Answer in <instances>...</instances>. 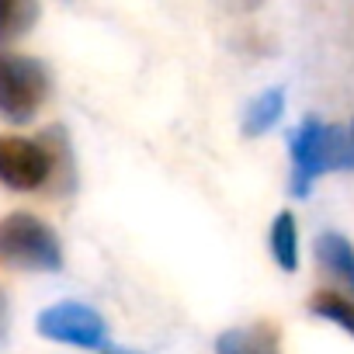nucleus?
Instances as JSON below:
<instances>
[{
    "label": "nucleus",
    "mask_w": 354,
    "mask_h": 354,
    "mask_svg": "<svg viewBox=\"0 0 354 354\" xmlns=\"http://www.w3.org/2000/svg\"><path fill=\"white\" fill-rule=\"evenodd\" d=\"M49 66L35 56L0 53V118L11 125H28L49 101Z\"/></svg>",
    "instance_id": "obj_2"
},
{
    "label": "nucleus",
    "mask_w": 354,
    "mask_h": 354,
    "mask_svg": "<svg viewBox=\"0 0 354 354\" xmlns=\"http://www.w3.org/2000/svg\"><path fill=\"white\" fill-rule=\"evenodd\" d=\"M39 0H0V49L21 42L39 25Z\"/></svg>",
    "instance_id": "obj_10"
},
{
    "label": "nucleus",
    "mask_w": 354,
    "mask_h": 354,
    "mask_svg": "<svg viewBox=\"0 0 354 354\" xmlns=\"http://www.w3.org/2000/svg\"><path fill=\"white\" fill-rule=\"evenodd\" d=\"M35 330L46 340L84 347V351H101L108 344L104 316L94 306H84V302H56V306L42 309L39 319H35Z\"/></svg>",
    "instance_id": "obj_3"
},
{
    "label": "nucleus",
    "mask_w": 354,
    "mask_h": 354,
    "mask_svg": "<svg viewBox=\"0 0 354 354\" xmlns=\"http://www.w3.org/2000/svg\"><path fill=\"white\" fill-rule=\"evenodd\" d=\"M216 4L223 11H233V15H250V11H257L264 4V0H216Z\"/></svg>",
    "instance_id": "obj_13"
},
{
    "label": "nucleus",
    "mask_w": 354,
    "mask_h": 354,
    "mask_svg": "<svg viewBox=\"0 0 354 354\" xmlns=\"http://www.w3.org/2000/svg\"><path fill=\"white\" fill-rule=\"evenodd\" d=\"M101 354H139V351H129V347H101Z\"/></svg>",
    "instance_id": "obj_15"
},
{
    "label": "nucleus",
    "mask_w": 354,
    "mask_h": 354,
    "mask_svg": "<svg viewBox=\"0 0 354 354\" xmlns=\"http://www.w3.org/2000/svg\"><path fill=\"white\" fill-rule=\"evenodd\" d=\"M8 330H11V309H8V299L0 292V344L8 340Z\"/></svg>",
    "instance_id": "obj_14"
},
{
    "label": "nucleus",
    "mask_w": 354,
    "mask_h": 354,
    "mask_svg": "<svg viewBox=\"0 0 354 354\" xmlns=\"http://www.w3.org/2000/svg\"><path fill=\"white\" fill-rule=\"evenodd\" d=\"M0 185L11 192H39L49 185V149L42 139L0 136Z\"/></svg>",
    "instance_id": "obj_5"
},
{
    "label": "nucleus",
    "mask_w": 354,
    "mask_h": 354,
    "mask_svg": "<svg viewBox=\"0 0 354 354\" xmlns=\"http://www.w3.org/2000/svg\"><path fill=\"white\" fill-rule=\"evenodd\" d=\"M0 264L11 271L53 274L63 268V243L39 216L11 212L0 219Z\"/></svg>",
    "instance_id": "obj_1"
},
{
    "label": "nucleus",
    "mask_w": 354,
    "mask_h": 354,
    "mask_svg": "<svg viewBox=\"0 0 354 354\" xmlns=\"http://www.w3.org/2000/svg\"><path fill=\"white\" fill-rule=\"evenodd\" d=\"M216 354H281V337L271 323L233 326L216 337Z\"/></svg>",
    "instance_id": "obj_7"
},
{
    "label": "nucleus",
    "mask_w": 354,
    "mask_h": 354,
    "mask_svg": "<svg viewBox=\"0 0 354 354\" xmlns=\"http://www.w3.org/2000/svg\"><path fill=\"white\" fill-rule=\"evenodd\" d=\"M281 115H285V91H281V87H271V91L257 94V97L247 104L243 122H240V132H243L247 139H261L264 132H271V129L281 122Z\"/></svg>",
    "instance_id": "obj_9"
},
{
    "label": "nucleus",
    "mask_w": 354,
    "mask_h": 354,
    "mask_svg": "<svg viewBox=\"0 0 354 354\" xmlns=\"http://www.w3.org/2000/svg\"><path fill=\"white\" fill-rule=\"evenodd\" d=\"M313 254H316L319 271L340 288V295L354 299V243H351L344 233L326 230V233L316 236Z\"/></svg>",
    "instance_id": "obj_6"
},
{
    "label": "nucleus",
    "mask_w": 354,
    "mask_h": 354,
    "mask_svg": "<svg viewBox=\"0 0 354 354\" xmlns=\"http://www.w3.org/2000/svg\"><path fill=\"white\" fill-rule=\"evenodd\" d=\"M271 257L281 271H295L299 268V226H295V216L292 212H278L274 223H271Z\"/></svg>",
    "instance_id": "obj_11"
},
{
    "label": "nucleus",
    "mask_w": 354,
    "mask_h": 354,
    "mask_svg": "<svg viewBox=\"0 0 354 354\" xmlns=\"http://www.w3.org/2000/svg\"><path fill=\"white\" fill-rule=\"evenodd\" d=\"M39 139H42V146L49 149V185H53L59 195H70V192L77 188V160H73V146H70L66 129L53 125V129H46Z\"/></svg>",
    "instance_id": "obj_8"
},
{
    "label": "nucleus",
    "mask_w": 354,
    "mask_h": 354,
    "mask_svg": "<svg viewBox=\"0 0 354 354\" xmlns=\"http://www.w3.org/2000/svg\"><path fill=\"white\" fill-rule=\"evenodd\" d=\"M288 153H292L288 192H292V198H309L313 185L323 174H330V167H326V125L319 118H302L288 136Z\"/></svg>",
    "instance_id": "obj_4"
},
{
    "label": "nucleus",
    "mask_w": 354,
    "mask_h": 354,
    "mask_svg": "<svg viewBox=\"0 0 354 354\" xmlns=\"http://www.w3.org/2000/svg\"><path fill=\"white\" fill-rule=\"evenodd\" d=\"M309 313L319 316V319H326V323H333V326H340L344 333L354 337V299H347L340 292H316L309 299Z\"/></svg>",
    "instance_id": "obj_12"
}]
</instances>
